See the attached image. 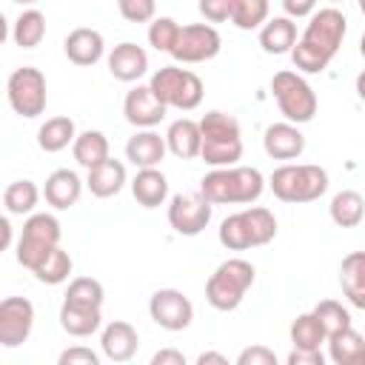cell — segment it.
<instances>
[{"instance_id":"cell-1","label":"cell","mask_w":365,"mask_h":365,"mask_svg":"<svg viewBox=\"0 0 365 365\" xmlns=\"http://www.w3.org/2000/svg\"><path fill=\"white\" fill-rule=\"evenodd\" d=\"M348 31V20L336 6L319 9L311 14L302 37L297 40V46L291 48V60L299 71L305 74H319L328 68V63L334 60V54L339 51L342 40Z\"/></svg>"},{"instance_id":"cell-2","label":"cell","mask_w":365,"mask_h":365,"mask_svg":"<svg viewBox=\"0 0 365 365\" xmlns=\"http://www.w3.org/2000/svg\"><path fill=\"white\" fill-rule=\"evenodd\" d=\"M200 191L214 205H245L259 200L265 191V177L251 165H225L208 171L200 182Z\"/></svg>"},{"instance_id":"cell-3","label":"cell","mask_w":365,"mask_h":365,"mask_svg":"<svg viewBox=\"0 0 365 365\" xmlns=\"http://www.w3.org/2000/svg\"><path fill=\"white\" fill-rule=\"evenodd\" d=\"M200 131H202L200 157L211 168L237 165V160L242 157V137H240L237 117H231L225 111H208L200 120Z\"/></svg>"},{"instance_id":"cell-4","label":"cell","mask_w":365,"mask_h":365,"mask_svg":"<svg viewBox=\"0 0 365 365\" xmlns=\"http://www.w3.org/2000/svg\"><path fill=\"white\" fill-rule=\"evenodd\" d=\"M274 237H277V217L262 205L245 208L220 222V242L228 251H248L257 245H268Z\"/></svg>"},{"instance_id":"cell-5","label":"cell","mask_w":365,"mask_h":365,"mask_svg":"<svg viewBox=\"0 0 365 365\" xmlns=\"http://www.w3.org/2000/svg\"><path fill=\"white\" fill-rule=\"evenodd\" d=\"M268 185L282 202H314L328 191V171L322 165H279L268 177Z\"/></svg>"},{"instance_id":"cell-6","label":"cell","mask_w":365,"mask_h":365,"mask_svg":"<svg viewBox=\"0 0 365 365\" xmlns=\"http://www.w3.org/2000/svg\"><path fill=\"white\" fill-rule=\"evenodd\" d=\"M254 277H257V271H254V265L248 259L234 257V259L220 262L214 268V274L208 277V282H205V299H208V305L217 308V311H234V308H240L242 297L254 285Z\"/></svg>"},{"instance_id":"cell-7","label":"cell","mask_w":365,"mask_h":365,"mask_svg":"<svg viewBox=\"0 0 365 365\" xmlns=\"http://www.w3.org/2000/svg\"><path fill=\"white\" fill-rule=\"evenodd\" d=\"M148 86L154 88V94L168 106V108H180V111H191L202 103V80L180 66H163L160 71L151 74Z\"/></svg>"},{"instance_id":"cell-8","label":"cell","mask_w":365,"mask_h":365,"mask_svg":"<svg viewBox=\"0 0 365 365\" xmlns=\"http://www.w3.org/2000/svg\"><path fill=\"white\" fill-rule=\"evenodd\" d=\"M271 91L274 100L279 106V111L285 114L288 123H311L317 114V94L308 86V80L297 71H277L271 77Z\"/></svg>"},{"instance_id":"cell-9","label":"cell","mask_w":365,"mask_h":365,"mask_svg":"<svg viewBox=\"0 0 365 365\" xmlns=\"http://www.w3.org/2000/svg\"><path fill=\"white\" fill-rule=\"evenodd\" d=\"M60 234L63 231L54 214H29V220L23 222L20 242H17V262L34 271L51 254V248L60 245Z\"/></svg>"},{"instance_id":"cell-10","label":"cell","mask_w":365,"mask_h":365,"mask_svg":"<svg viewBox=\"0 0 365 365\" xmlns=\"http://www.w3.org/2000/svg\"><path fill=\"white\" fill-rule=\"evenodd\" d=\"M6 97H9V106L14 108V114L26 117V120H34L46 111V77L40 68L34 66H20L9 74V83H6Z\"/></svg>"},{"instance_id":"cell-11","label":"cell","mask_w":365,"mask_h":365,"mask_svg":"<svg viewBox=\"0 0 365 365\" xmlns=\"http://www.w3.org/2000/svg\"><path fill=\"white\" fill-rule=\"evenodd\" d=\"M222 48V37L214 26L208 23H191V26H180L177 43L171 48V57L177 63H205L211 57H217Z\"/></svg>"},{"instance_id":"cell-12","label":"cell","mask_w":365,"mask_h":365,"mask_svg":"<svg viewBox=\"0 0 365 365\" xmlns=\"http://www.w3.org/2000/svg\"><path fill=\"white\" fill-rule=\"evenodd\" d=\"M214 202L205 200V194H174L168 202V225L180 237H197L211 222Z\"/></svg>"},{"instance_id":"cell-13","label":"cell","mask_w":365,"mask_h":365,"mask_svg":"<svg viewBox=\"0 0 365 365\" xmlns=\"http://www.w3.org/2000/svg\"><path fill=\"white\" fill-rule=\"evenodd\" d=\"M148 314L165 331H185L191 325V319H194V305L182 291L160 288L148 299Z\"/></svg>"},{"instance_id":"cell-14","label":"cell","mask_w":365,"mask_h":365,"mask_svg":"<svg viewBox=\"0 0 365 365\" xmlns=\"http://www.w3.org/2000/svg\"><path fill=\"white\" fill-rule=\"evenodd\" d=\"M34 328V305L26 297H6L0 302V345L17 348Z\"/></svg>"},{"instance_id":"cell-15","label":"cell","mask_w":365,"mask_h":365,"mask_svg":"<svg viewBox=\"0 0 365 365\" xmlns=\"http://www.w3.org/2000/svg\"><path fill=\"white\" fill-rule=\"evenodd\" d=\"M165 111H168V106L154 94L151 86H137L123 100V114L137 128H154V125H160L163 117H165Z\"/></svg>"},{"instance_id":"cell-16","label":"cell","mask_w":365,"mask_h":365,"mask_svg":"<svg viewBox=\"0 0 365 365\" xmlns=\"http://www.w3.org/2000/svg\"><path fill=\"white\" fill-rule=\"evenodd\" d=\"M262 148L271 160H297L305 151V137L297 123H274L262 134Z\"/></svg>"},{"instance_id":"cell-17","label":"cell","mask_w":365,"mask_h":365,"mask_svg":"<svg viewBox=\"0 0 365 365\" xmlns=\"http://www.w3.org/2000/svg\"><path fill=\"white\" fill-rule=\"evenodd\" d=\"M108 71L120 83L140 80L148 71V54H145V48L137 46V43H128V40L120 43V46H114L111 54H108Z\"/></svg>"},{"instance_id":"cell-18","label":"cell","mask_w":365,"mask_h":365,"mask_svg":"<svg viewBox=\"0 0 365 365\" xmlns=\"http://www.w3.org/2000/svg\"><path fill=\"white\" fill-rule=\"evenodd\" d=\"M165 151H168L165 137H160L154 128H143L134 137H128V143H125V160L137 168H157L163 163Z\"/></svg>"},{"instance_id":"cell-19","label":"cell","mask_w":365,"mask_h":365,"mask_svg":"<svg viewBox=\"0 0 365 365\" xmlns=\"http://www.w3.org/2000/svg\"><path fill=\"white\" fill-rule=\"evenodd\" d=\"M100 345H103V354H106L111 362H128V359L137 354L140 336H137V328H134L131 322L114 319V322H108V325L103 328Z\"/></svg>"},{"instance_id":"cell-20","label":"cell","mask_w":365,"mask_h":365,"mask_svg":"<svg viewBox=\"0 0 365 365\" xmlns=\"http://www.w3.org/2000/svg\"><path fill=\"white\" fill-rule=\"evenodd\" d=\"M80 194H83V180H80L77 171H71V168H57V171H51L48 180H46V188H43L46 202H48L51 208H57V211H66V208L77 205Z\"/></svg>"},{"instance_id":"cell-21","label":"cell","mask_w":365,"mask_h":365,"mask_svg":"<svg viewBox=\"0 0 365 365\" xmlns=\"http://www.w3.org/2000/svg\"><path fill=\"white\" fill-rule=\"evenodd\" d=\"M63 51H66V57H68L74 66H94V63L103 57L106 43H103V34H100L97 29L80 26V29L68 31V37H66V43H63Z\"/></svg>"},{"instance_id":"cell-22","label":"cell","mask_w":365,"mask_h":365,"mask_svg":"<svg viewBox=\"0 0 365 365\" xmlns=\"http://www.w3.org/2000/svg\"><path fill=\"white\" fill-rule=\"evenodd\" d=\"M165 145L174 157L180 160H194L200 157V148H202V131H200V123L188 120V117H180L168 125L165 131Z\"/></svg>"},{"instance_id":"cell-23","label":"cell","mask_w":365,"mask_h":365,"mask_svg":"<svg viewBox=\"0 0 365 365\" xmlns=\"http://www.w3.org/2000/svg\"><path fill=\"white\" fill-rule=\"evenodd\" d=\"M86 185H88V191H91L94 197L108 200V197H114V194L123 191V185H125V165H123L120 160H111V157H108V160H103L100 165L88 168Z\"/></svg>"},{"instance_id":"cell-24","label":"cell","mask_w":365,"mask_h":365,"mask_svg":"<svg viewBox=\"0 0 365 365\" xmlns=\"http://www.w3.org/2000/svg\"><path fill=\"white\" fill-rule=\"evenodd\" d=\"M259 46L265 54H291L297 46V23L294 17H271L259 29Z\"/></svg>"},{"instance_id":"cell-25","label":"cell","mask_w":365,"mask_h":365,"mask_svg":"<svg viewBox=\"0 0 365 365\" xmlns=\"http://www.w3.org/2000/svg\"><path fill=\"white\" fill-rule=\"evenodd\" d=\"M339 285L342 294L354 308L365 311V251H351L339 265Z\"/></svg>"},{"instance_id":"cell-26","label":"cell","mask_w":365,"mask_h":365,"mask_svg":"<svg viewBox=\"0 0 365 365\" xmlns=\"http://www.w3.org/2000/svg\"><path fill=\"white\" fill-rule=\"evenodd\" d=\"M131 194L143 208H157L168 197V180L157 168H140L131 180Z\"/></svg>"},{"instance_id":"cell-27","label":"cell","mask_w":365,"mask_h":365,"mask_svg":"<svg viewBox=\"0 0 365 365\" xmlns=\"http://www.w3.org/2000/svg\"><path fill=\"white\" fill-rule=\"evenodd\" d=\"M328 356L336 365H365V336L351 325L328 336Z\"/></svg>"},{"instance_id":"cell-28","label":"cell","mask_w":365,"mask_h":365,"mask_svg":"<svg viewBox=\"0 0 365 365\" xmlns=\"http://www.w3.org/2000/svg\"><path fill=\"white\" fill-rule=\"evenodd\" d=\"M103 322L100 308H88V305H77V302H66L60 305V325L66 334L71 336H91Z\"/></svg>"},{"instance_id":"cell-29","label":"cell","mask_w":365,"mask_h":365,"mask_svg":"<svg viewBox=\"0 0 365 365\" xmlns=\"http://www.w3.org/2000/svg\"><path fill=\"white\" fill-rule=\"evenodd\" d=\"M74 140H77V128H74L71 117H48L37 131V145L46 154H57V151L74 145Z\"/></svg>"},{"instance_id":"cell-30","label":"cell","mask_w":365,"mask_h":365,"mask_svg":"<svg viewBox=\"0 0 365 365\" xmlns=\"http://www.w3.org/2000/svg\"><path fill=\"white\" fill-rule=\"evenodd\" d=\"M328 208H331V220L339 228H356L362 222V217H365V197L359 191L345 188V191L334 194Z\"/></svg>"},{"instance_id":"cell-31","label":"cell","mask_w":365,"mask_h":365,"mask_svg":"<svg viewBox=\"0 0 365 365\" xmlns=\"http://www.w3.org/2000/svg\"><path fill=\"white\" fill-rule=\"evenodd\" d=\"M71 151H74V160H77L83 168H94V165H100L103 160H108V140H106L103 131L88 128V131L77 134Z\"/></svg>"},{"instance_id":"cell-32","label":"cell","mask_w":365,"mask_h":365,"mask_svg":"<svg viewBox=\"0 0 365 365\" xmlns=\"http://www.w3.org/2000/svg\"><path fill=\"white\" fill-rule=\"evenodd\" d=\"M291 342H294V348L319 351V345L328 342V331H325V325L319 322V317H317L314 311H308V314H299V317L291 322Z\"/></svg>"},{"instance_id":"cell-33","label":"cell","mask_w":365,"mask_h":365,"mask_svg":"<svg viewBox=\"0 0 365 365\" xmlns=\"http://www.w3.org/2000/svg\"><path fill=\"white\" fill-rule=\"evenodd\" d=\"M43 37H46V17H43V11L26 9L14 20V29H11L14 46H20V48H37L43 43Z\"/></svg>"},{"instance_id":"cell-34","label":"cell","mask_w":365,"mask_h":365,"mask_svg":"<svg viewBox=\"0 0 365 365\" xmlns=\"http://www.w3.org/2000/svg\"><path fill=\"white\" fill-rule=\"evenodd\" d=\"M37 200H40V191H37V185L31 180H14L3 191V205H6V214H11V217L31 214Z\"/></svg>"},{"instance_id":"cell-35","label":"cell","mask_w":365,"mask_h":365,"mask_svg":"<svg viewBox=\"0 0 365 365\" xmlns=\"http://www.w3.org/2000/svg\"><path fill=\"white\" fill-rule=\"evenodd\" d=\"M71 268H74V262H71L68 251H63V248L57 245V248H51V254H48L31 274H34L40 282H46V285H60V282L68 279Z\"/></svg>"},{"instance_id":"cell-36","label":"cell","mask_w":365,"mask_h":365,"mask_svg":"<svg viewBox=\"0 0 365 365\" xmlns=\"http://www.w3.org/2000/svg\"><path fill=\"white\" fill-rule=\"evenodd\" d=\"M268 20V0H234L231 6V23L242 31L262 29Z\"/></svg>"},{"instance_id":"cell-37","label":"cell","mask_w":365,"mask_h":365,"mask_svg":"<svg viewBox=\"0 0 365 365\" xmlns=\"http://www.w3.org/2000/svg\"><path fill=\"white\" fill-rule=\"evenodd\" d=\"M103 299H106V291L97 279L91 277H77L68 282V291H66V302H77V305H88V308H103Z\"/></svg>"},{"instance_id":"cell-38","label":"cell","mask_w":365,"mask_h":365,"mask_svg":"<svg viewBox=\"0 0 365 365\" xmlns=\"http://www.w3.org/2000/svg\"><path fill=\"white\" fill-rule=\"evenodd\" d=\"M177 34H180V26H177L174 17H154L151 26H148V43H151V48L165 51V54H171L174 43H177Z\"/></svg>"},{"instance_id":"cell-39","label":"cell","mask_w":365,"mask_h":365,"mask_svg":"<svg viewBox=\"0 0 365 365\" xmlns=\"http://www.w3.org/2000/svg\"><path fill=\"white\" fill-rule=\"evenodd\" d=\"M314 314H317L319 322L325 325L328 336L351 325V314H348V308H342V302H336V299H322V302H317Z\"/></svg>"},{"instance_id":"cell-40","label":"cell","mask_w":365,"mask_h":365,"mask_svg":"<svg viewBox=\"0 0 365 365\" xmlns=\"http://www.w3.org/2000/svg\"><path fill=\"white\" fill-rule=\"evenodd\" d=\"M117 9L128 23H151L157 11V0H117Z\"/></svg>"},{"instance_id":"cell-41","label":"cell","mask_w":365,"mask_h":365,"mask_svg":"<svg viewBox=\"0 0 365 365\" xmlns=\"http://www.w3.org/2000/svg\"><path fill=\"white\" fill-rule=\"evenodd\" d=\"M231 6L234 0H200V14L208 23H225L231 20Z\"/></svg>"},{"instance_id":"cell-42","label":"cell","mask_w":365,"mask_h":365,"mask_svg":"<svg viewBox=\"0 0 365 365\" xmlns=\"http://www.w3.org/2000/svg\"><path fill=\"white\" fill-rule=\"evenodd\" d=\"M237 365H277V354L268 351L265 345H251V348L240 351Z\"/></svg>"},{"instance_id":"cell-43","label":"cell","mask_w":365,"mask_h":365,"mask_svg":"<svg viewBox=\"0 0 365 365\" xmlns=\"http://www.w3.org/2000/svg\"><path fill=\"white\" fill-rule=\"evenodd\" d=\"M60 365H97L100 356L91 351V348H83V345H74V348H66L57 359Z\"/></svg>"},{"instance_id":"cell-44","label":"cell","mask_w":365,"mask_h":365,"mask_svg":"<svg viewBox=\"0 0 365 365\" xmlns=\"http://www.w3.org/2000/svg\"><path fill=\"white\" fill-rule=\"evenodd\" d=\"M288 365H325V354L308 351V348H294L288 354Z\"/></svg>"},{"instance_id":"cell-45","label":"cell","mask_w":365,"mask_h":365,"mask_svg":"<svg viewBox=\"0 0 365 365\" xmlns=\"http://www.w3.org/2000/svg\"><path fill=\"white\" fill-rule=\"evenodd\" d=\"M288 17H311L317 11V0H282Z\"/></svg>"},{"instance_id":"cell-46","label":"cell","mask_w":365,"mask_h":365,"mask_svg":"<svg viewBox=\"0 0 365 365\" xmlns=\"http://www.w3.org/2000/svg\"><path fill=\"white\" fill-rule=\"evenodd\" d=\"M151 365H185V354H180L174 348H163L151 356Z\"/></svg>"},{"instance_id":"cell-47","label":"cell","mask_w":365,"mask_h":365,"mask_svg":"<svg viewBox=\"0 0 365 365\" xmlns=\"http://www.w3.org/2000/svg\"><path fill=\"white\" fill-rule=\"evenodd\" d=\"M197 362H200V365H208V362H217V365H228V359H225L222 354H217V351H205V354H200V356H197Z\"/></svg>"},{"instance_id":"cell-48","label":"cell","mask_w":365,"mask_h":365,"mask_svg":"<svg viewBox=\"0 0 365 365\" xmlns=\"http://www.w3.org/2000/svg\"><path fill=\"white\" fill-rule=\"evenodd\" d=\"M11 217V214H9ZM9 217H3L0 220V231H3V248H9V242H11V222H9Z\"/></svg>"},{"instance_id":"cell-49","label":"cell","mask_w":365,"mask_h":365,"mask_svg":"<svg viewBox=\"0 0 365 365\" xmlns=\"http://www.w3.org/2000/svg\"><path fill=\"white\" fill-rule=\"evenodd\" d=\"M356 94H359V100L365 103V71L356 74Z\"/></svg>"},{"instance_id":"cell-50","label":"cell","mask_w":365,"mask_h":365,"mask_svg":"<svg viewBox=\"0 0 365 365\" xmlns=\"http://www.w3.org/2000/svg\"><path fill=\"white\" fill-rule=\"evenodd\" d=\"M359 54H362V57H365V34H362V37H359Z\"/></svg>"},{"instance_id":"cell-51","label":"cell","mask_w":365,"mask_h":365,"mask_svg":"<svg viewBox=\"0 0 365 365\" xmlns=\"http://www.w3.org/2000/svg\"><path fill=\"white\" fill-rule=\"evenodd\" d=\"M11 3H20V6H31V3H37V0H11Z\"/></svg>"},{"instance_id":"cell-52","label":"cell","mask_w":365,"mask_h":365,"mask_svg":"<svg viewBox=\"0 0 365 365\" xmlns=\"http://www.w3.org/2000/svg\"><path fill=\"white\" fill-rule=\"evenodd\" d=\"M356 6H359V11L365 14V0H356Z\"/></svg>"},{"instance_id":"cell-53","label":"cell","mask_w":365,"mask_h":365,"mask_svg":"<svg viewBox=\"0 0 365 365\" xmlns=\"http://www.w3.org/2000/svg\"><path fill=\"white\" fill-rule=\"evenodd\" d=\"M331 3H342V0H331Z\"/></svg>"}]
</instances>
